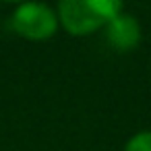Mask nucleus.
<instances>
[{"label":"nucleus","mask_w":151,"mask_h":151,"mask_svg":"<svg viewBox=\"0 0 151 151\" xmlns=\"http://www.w3.org/2000/svg\"><path fill=\"white\" fill-rule=\"evenodd\" d=\"M120 11L122 4L114 0H64L58 4V17L73 35H87L108 25Z\"/></svg>","instance_id":"obj_1"},{"label":"nucleus","mask_w":151,"mask_h":151,"mask_svg":"<svg viewBox=\"0 0 151 151\" xmlns=\"http://www.w3.org/2000/svg\"><path fill=\"white\" fill-rule=\"evenodd\" d=\"M13 27L27 40H48L56 33L58 17L54 11L40 2L21 4L13 15Z\"/></svg>","instance_id":"obj_2"},{"label":"nucleus","mask_w":151,"mask_h":151,"mask_svg":"<svg viewBox=\"0 0 151 151\" xmlns=\"http://www.w3.org/2000/svg\"><path fill=\"white\" fill-rule=\"evenodd\" d=\"M139 40H141V27L134 17L120 13L108 23V42L116 50L128 52L139 44Z\"/></svg>","instance_id":"obj_3"},{"label":"nucleus","mask_w":151,"mask_h":151,"mask_svg":"<svg viewBox=\"0 0 151 151\" xmlns=\"http://www.w3.org/2000/svg\"><path fill=\"white\" fill-rule=\"evenodd\" d=\"M124 151H151V132H139V134H134L126 143Z\"/></svg>","instance_id":"obj_4"}]
</instances>
